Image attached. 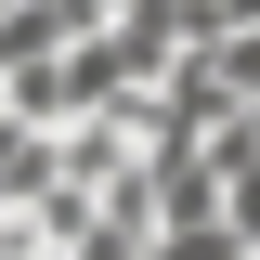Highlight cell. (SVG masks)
Instances as JSON below:
<instances>
[{
    "mask_svg": "<svg viewBox=\"0 0 260 260\" xmlns=\"http://www.w3.org/2000/svg\"><path fill=\"white\" fill-rule=\"evenodd\" d=\"M247 260H260V247H247Z\"/></svg>",
    "mask_w": 260,
    "mask_h": 260,
    "instance_id": "cell-1",
    "label": "cell"
}]
</instances>
